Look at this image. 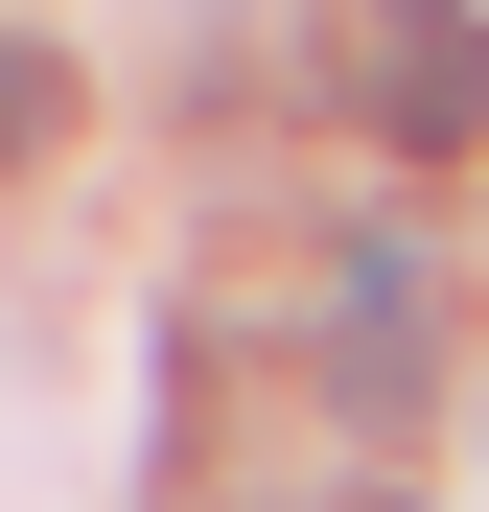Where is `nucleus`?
Here are the masks:
<instances>
[{"mask_svg": "<svg viewBox=\"0 0 489 512\" xmlns=\"http://www.w3.org/2000/svg\"><path fill=\"white\" fill-rule=\"evenodd\" d=\"M326 396H350V419H420V396H443V280H420V233H350V256H326Z\"/></svg>", "mask_w": 489, "mask_h": 512, "instance_id": "nucleus-1", "label": "nucleus"}, {"mask_svg": "<svg viewBox=\"0 0 489 512\" xmlns=\"http://www.w3.org/2000/svg\"><path fill=\"white\" fill-rule=\"evenodd\" d=\"M373 117L420 140V163L489 140V24H466V0H373Z\"/></svg>", "mask_w": 489, "mask_h": 512, "instance_id": "nucleus-2", "label": "nucleus"}, {"mask_svg": "<svg viewBox=\"0 0 489 512\" xmlns=\"http://www.w3.org/2000/svg\"><path fill=\"white\" fill-rule=\"evenodd\" d=\"M47 117H70V47H47V24H0V163H24Z\"/></svg>", "mask_w": 489, "mask_h": 512, "instance_id": "nucleus-3", "label": "nucleus"}, {"mask_svg": "<svg viewBox=\"0 0 489 512\" xmlns=\"http://www.w3.org/2000/svg\"><path fill=\"white\" fill-rule=\"evenodd\" d=\"M326 512H420V489H326Z\"/></svg>", "mask_w": 489, "mask_h": 512, "instance_id": "nucleus-4", "label": "nucleus"}]
</instances>
